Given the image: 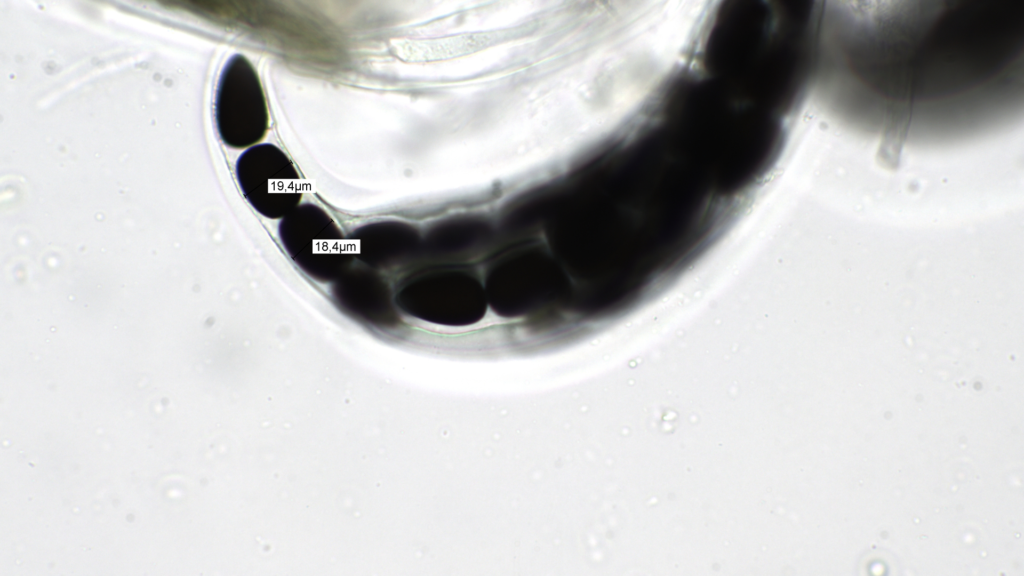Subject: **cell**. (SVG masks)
Returning a JSON list of instances; mask_svg holds the SVG:
<instances>
[{"instance_id":"1","label":"cell","mask_w":1024,"mask_h":576,"mask_svg":"<svg viewBox=\"0 0 1024 576\" xmlns=\"http://www.w3.org/2000/svg\"><path fill=\"white\" fill-rule=\"evenodd\" d=\"M215 122L222 142L236 149L254 146L268 130V109L258 74L241 54L233 55L221 72Z\"/></svg>"},{"instance_id":"2","label":"cell","mask_w":1024,"mask_h":576,"mask_svg":"<svg viewBox=\"0 0 1024 576\" xmlns=\"http://www.w3.org/2000/svg\"><path fill=\"white\" fill-rule=\"evenodd\" d=\"M235 173L245 198L265 217H285L301 199L299 173L273 144H256L244 151L237 159Z\"/></svg>"},{"instance_id":"3","label":"cell","mask_w":1024,"mask_h":576,"mask_svg":"<svg viewBox=\"0 0 1024 576\" xmlns=\"http://www.w3.org/2000/svg\"><path fill=\"white\" fill-rule=\"evenodd\" d=\"M280 236L291 257L315 278L338 275L346 259V244L330 216L318 206L296 207L280 223Z\"/></svg>"},{"instance_id":"4","label":"cell","mask_w":1024,"mask_h":576,"mask_svg":"<svg viewBox=\"0 0 1024 576\" xmlns=\"http://www.w3.org/2000/svg\"><path fill=\"white\" fill-rule=\"evenodd\" d=\"M403 293L411 313L437 323L465 325L478 321L485 313L486 294L475 279L466 275L419 278Z\"/></svg>"}]
</instances>
